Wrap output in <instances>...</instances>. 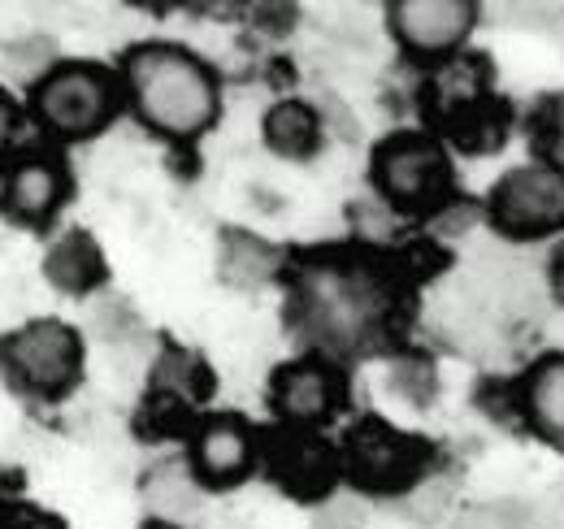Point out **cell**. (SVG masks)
Masks as SVG:
<instances>
[{"instance_id":"obj_13","label":"cell","mask_w":564,"mask_h":529,"mask_svg":"<svg viewBox=\"0 0 564 529\" xmlns=\"http://www.w3.org/2000/svg\"><path fill=\"white\" fill-rule=\"evenodd\" d=\"M517 412L534 439L564 452V356H539L517 382Z\"/></svg>"},{"instance_id":"obj_7","label":"cell","mask_w":564,"mask_h":529,"mask_svg":"<svg viewBox=\"0 0 564 529\" xmlns=\"http://www.w3.org/2000/svg\"><path fill=\"white\" fill-rule=\"evenodd\" d=\"M339 461L348 468V477L365 490H404L409 495L425 477L430 443L395 430L382 417H360L344 434Z\"/></svg>"},{"instance_id":"obj_5","label":"cell","mask_w":564,"mask_h":529,"mask_svg":"<svg viewBox=\"0 0 564 529\" xmlns=\"http://www.w3.org/2000/svg\"><path fill=\"white\" fill-rule=\"evenodd\" d=\"M487 217L503 239L534 244L564 230V170L552 161L512 165L487 196Z\"/></svg>"},{"instance_id":"obj_9","label":"cell","mask_w":564,"mask_h":529,"mask_svg":"<svg viewBox=\"0 0 564 529\" xmlns=\"http://www.w3.org/2000/svg\"><path fill=\"white\" fill-rule=\"evenodd\" d=\"M270 403L282 417V425H304V430H322L326 421H335L348 403V382L335 369V360L326 356H304L291 360L274 374Z\"/></svg>"},{"instance_id":"obj_25","label":"cell","mask_w":564,"mask_h":529,"mask_svg":"<svg viewBox=\"0 0 564 529\" xmlns=\"http://www.w3.org/2000/svg\"><path fill=\"white\" fill-rule=\"evenodd\" d=\"M143 529H178V526H161V521H148Z\"/></svg>"},{"instance_id":"obj_1","label":"cell","mask_w":564,"mask_h":529,"mask_svg":"<svg viewBox=\"0 0 564 529\" xmlns=\"http://www.w3.org/2000/svg\"><path fill=\"white\" fill-rule=\"evenodd\" d=\"M122 96L143 127L170 143H196L221 118V83L205 57L178 44H140L122 62Z\"/></svg>"},{"instance_id":"obj_23","label":"cell","mask_w":564,"mask_h":529,"mask_svg":"<svg viewBox=\"0 0 564 529\" xmlns=\"http://www.w3.org/2000/svg\"><path fill=\"white\" fill-rule=\"evenodd\" d=\"M18 131V109H13V100L0 91V152L9 148V139Z\"/></svg>"},{"instance_id":"obj_22","label":"cell","mask_w":564,"mask_h":529,"mask_svg":"<svg viewBox=\"0 0 564 529\" xmlns=\"http://www.w3.org/2000/svg\"><path fill=\"white\" fill-rule=\"evenodd\" d=\"M456 529H521V517L512 504H478L460 517Z\"/></svg>"},{"instance_id":"obj_8","label":"cell","mask_w":564,"mask_h":529,"mask_svg":"<svg viewBox=\"0 0 564 529\" xmlns=\"http://www.w3.org/2000/svg\"><path fill=\"white\" fill-rule=\"evenodd\" d=\"M478 22L474 0H395L387 4V26L395 44L417 62H452Z\"/></svg>"},{"instance_id":"obj_24","label":"cell","mask_w":564,"mask_h":529,"mask_svg":"<svg viewBox=\"0 0 564 529\" xmlns=\"http://www.w3.org/2000/svg\"><path fill=\"white\" fill-rule=\"evenodd\" d=\"M547 291L556 295V304H564V248L556 252L552 269H547Z\"/></svg>"},{"instance_id":"obj_3","label":"cell","mask_w":564,"mask_h":529,"mask_svg":"<svg viewBox=\"0 0 564 529\" xmlns=\"http://www.w3.org/2000/svg\"><path fill=\"white\" fill-rule=\"evenodd\" d=\"M118 105L122 83L96 62H57L31 87V114L40 131L62 143L96 139L118 118Z\"/></svg>"},{"instance_id":"obj_17","label":"cell","mask_w":564,"mask_h":529,"mask_svg":"<svg viewBox=\"0 0 564 529\" xmlns=\"http://www.w3.org/2000/svg\"><path fill=\"white\" fill-rule=\"evenodd\" d=\"M282 269V252L274 244H265L261 235H243L230 230L221 244V278L230 287H265L274 282Z\"/></svg>"},{"instance_id":"obj_16","label":"cell","mask_w":564,"mask_h":529,"mask_svg":"<svg viewBox=\"0 0 564 529\" xmlns=\"http://www.w3.org/2000/svg\"><path fill=\"white\" fill-rule=\"evenodd\" d=\"M261 134H265L270 152L282 161H308L326 134V122H322V109H313L308 100H279L265 114Z\"/></svg>"},{"instance_id":"obj_12","label":"cell","mask_w":564,"mask_h":529,"mask_svg":"<svg viewBox=\"0 0 564 529\" xmlns=\"http://www.w3.org/2000/svg\"><path fill=\"white\" fill-rule=\"evenodd\" d=\"M257 456H261V434L235 412L209 417L192 439V468H196L200 486H235V482H243L252 473Z\"/></svg>"},{"instance_id":"obj_26","label":"cell","mask_w":564,"mask_h":529,"mask_svg":"<svg viewBox=\"0 0 564 529\" xmlns=\"http://www.w3.org/2000/svg\"><path fill=\"white\" fill-rule=\"evenodd\" d=\"M0 512H4V495H0Z\"/></svg>"},{"instance_id":"obj_21","label":"cell","mask_w":564,"mask_h":529,"mask_svg":"<svg viewBox=\"0 0 564 529\" xmlns=\"http://www.w3.org/2000/svg\"><path fill=\"white\" fill-rule=\"evenodd\" d=\"M317 529H365V508L348 495H330L317 512Z\"/></svg>"},{"instance_id":"obj_2","label":"cell","mask_w":564,"mask_h":529,"mask_svg":"<svg viewBox=\"0 0 564 529\" xmlns=\"http://www.w3.org/2000/svg\"><path fill=\"white\" fill-rule=\"evenodd\" d=\"M391 322L387 287L365 264H317L295 282V326L330 356H365Z\"/></svg>"},{"instance_id":"obj_11","label":"cell","mask_w":564,"mask_h":529,"mask_svg":"<svg viewBox=\"0 0 564 529\" xmlns=\"http://www.w3.org/2000/svg\"><path fill=\"white\" fill-rule=\"evenodd\" d=\"M70 196V174L48 152H26L4 170L0 208L22 226H48Z\"/></svg>"},{"instance_id":"obj_15","label":"cell","mask_w":564,"mask_h":529,"mask_svg":"<svg viewBox=\"0 0 564 529\" xmlns=\"http://www.w3.org/2000/svg\"><path fill=\"white\" fill-rule=\"evenodd\" d=\"M44 273H48V282H53L57 291H66V295H87V291H96V287L105 282V252H100V244H96L87 230H70V235H62V239L48 248Z\"/></svg>"},{"instance_id":"obj_10","label":"cell","mask_w":564,"mask_h":529,"mask_svg":"<svg viewBox=\"0 0 564 529\" xmlns=\"http://www.w3.org/2000/svg\"><path fill=\"white\" fill-rule=\"evenodd\" d=\"M261 456L282 490H291L300 499L326 495L344 464L339 452L317 430H304V425H274L270 434H261Z\"/></svg>"},{"instance_id":"obj_6","label":"cell","mask_w":564,"mask_h":529,"mask_svg":"<svg viewBox=\"0 0 564 529\" xmlns=\"http://www.w3.org/2000/svg\"><path fill=\"white\" fill-rule=\"evenodd\" d=\"M0 365L18 391L62 399L83 374V343L66 322H31L4 338Z\"/></svg>"},{"instance_id":"obj_20","label":"cell","mask_w":564,"mask_h":529,"mask_svg":"<svg viewBox=\"0 0 564 529\" xmlns=\"http://www.w3.org/2000/svg\"><path fill=\"white\" fill-rule=\"evenodd\" d=\"M48 57H53V48H48V40L44 35H35V40H22V44H13L9 48V69H13V78H22V83H40L44 74H48Z\"/></svg>"},{"instance_id":"obj_4","label":"cell","mask_w":564,"mask_h":529,"mask_svg":"<svg viewBox=\"0 0 564 529\" xmlns=\"http://www.w3.org/2000/svg\"><path fill=\"white\" fill-rule=\"evenodd\" d=\"M369 179L382 204L400 213H434L452 204V192H456V170L447 148L425 131L387 134L373 148Z\"/></svg>"},{"instance_id":"obj_19","label":"cell","mask_w":564,"mask_h":529,"mask_svg":"<svg viewBox=\"0 0 564 529\" xmlns=\"http://www.w3.org/2000/svg\"><path fill=\"white\" fill-rule=\"evenodd\" d=\"M387 387H391L400 399H409V403H430L434 391H438V382H434V365H430L425 356H417V352H404V356L391 360V369H387Z\"/></svg>"},{"instance_id":"obj_14","label":"cell","mask_w":564,"mask_h":529,"mask_svg":"<svg viewBox=\"0 0 564 529\" xmlns=\"http://www.w3.org/2000/svg\"><path fill=\"white\" fill-rule=\"evenodd\" d=\"M143 504L161 526H178L200 517V477L192 461H165L143 477Z\"/></svg>"},{"instance_id":"obj_18","label":"cell","mask_w":564,"mask_h":529,"mask_svg":"<svg viewBox=\"0 0 564 529\" xmlns=\"http://www.w3.org/2000/svg\"><path fill=\"white\" fill-rule=\"evenodd\" d=\"M530 139L539 148V161L564 170V96H543L530 109Z\"/></svg>"}]
</instances>
